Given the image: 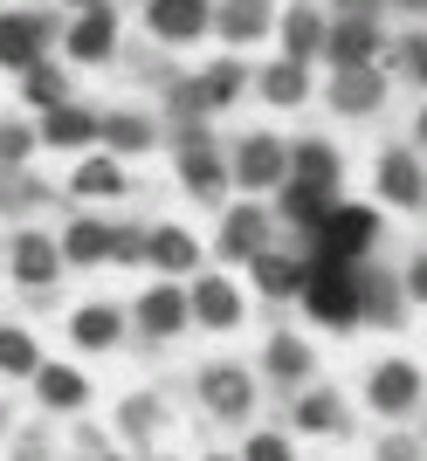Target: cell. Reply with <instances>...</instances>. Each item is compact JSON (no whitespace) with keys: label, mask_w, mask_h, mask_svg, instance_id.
I'll list each match as a JSON object with an SVG mask.
<instances>
[{"label":"cell","mask_w":427,"mask_h":461,"mask_svg":"<svg viewBox=\"0 0 427 461\" xmlns=\"http://www.w3.org/2000/svg\"><path fill=\"white\" fill-rule=\"evenodd\" d=\"M296 303L317 317V330L331 338H345L359 330V262H338L324 249H304V289H296Z\"/></svg>","instance_id":"obj_1"},{"label":"cell","mask_w":427,"mask_h":461,"mask_svg":"<svg viewBox=\"0 0 427 461\" xmlns=\"http://www.w3.org/2000/svg\"><path fill=\"white\" fill-rule=\"evenodd\" d=\"M228 173H234V193H249V200H276V193L290 186V138L241 131L228 145Z\"/></svg>","instance_id":"obj_2"},{"label":"cell","mask_w":427,"mask_h":461,"mask_svg":"<svg viewBox=\"0 0 427 461\" xmlns=\"http://www.w3.org/2000/svg\"><path fill=\"white\" fill-rule=\"evenodd\" d=\"M173 173H179V186L194 193V200H207V207H221V200L234 193L228 145H214L207 124H194V131H173Z\"/></svg>","instance_id":"obj_3"},{"label":"cell","mask_w":427,"mask_h":461,"mask_svg":"<svg viewBox=\"0 0 427 461\" xmlns=\"http://www.w3.org/2000/svg\"><path fill=\"white\" fill-rule=\"evenodd\" d=\"M421 400H427V372L413 366V358H379V366L366 372V406L379 420H413Z\"/></svg>","instance_id":"obj_4"},{"label":"cell","mask_w":427,"mask_h":461,"mask_svg":"<svg viewBox=\"0 0 427 461\" xmlns=\"http://www.w3.org/2000/svg\"><path fill=\"white\" fill-rule=\"evenodd\" d=\"M194 400L207 406L214 420L241 427V420L255 413V372H249V366H234V358H221V366H200V372H194Z\"/></svg>","instance_id":"obj_5"},{"label":"cell","mask_w":427,"mask_h":461,"mask_svg":"<svg viewBox=\"0 0 427 461\" xmlns=\"http://www.w3.org/2000/svg\"><path fill=\"white\" fill-rule=\"evenodd\" d=\"M186 324H194V303H186V283H179V276L152 283V289L132 303V330L145 338V345H173Z\"/></svg>","instance_id":"obj_6"},{"label":"cell","mask_w":427,"mask_h":461,"mask_svg":"<svg viewBox=\"0 0 427 461\" xmlns=\"http://www.w3.org/2000/svg\"><path fill=\"white\" fill-rule=\"evenodd\" d=\"M56 35H62V28L41 14V7H7V14H0V69H14V77H21V69H35Z\"/></svg>","instance_id":"obj_7"},{"label":"cell","mask_w":427,"mask_h":461,"mask_svg":"<svg viewBox=\"0 0 427 461\" xmlns=\"http://www.w3.org/2000/svg\"><path fill=\"white\" fill-rule=\"evenodd\" d=\"M0 262H7V276H14L21 289H35V296H41V289H56V276L69 269V262H62V241H56V234H41V228H21Z\"/></svg>","instance_id":"obj_8"},{"label":"cell","mask_w":427,"mask_h":461,"mask_svg":"<svg viewBox=\"0 0 427 461\" xmlns=\"http://www.w3.org/2000/svg\"><path fill=\"white\" fill-rule=\"evenodd\" d=\"M269 228H276V207H262V200L221 207V234H214V255H221V262H255V255L269 249Z\"/></svg>","instance_id":"obj_9"},{"label":"cell","mask_w":427,"mask_h":461,"mask_svg":"<svg viewBox=\"0 0 427 461\" xmlns=\"http://www.w3.org/2000/svg\"><path fill=\"white\" fill-rule=\"evenodd\" d=\"M304 249H324V255H338V262H366L372 249H379V213L372 207H331V221L317 228V241H304Z\"/></svg>","instance_id":"obj_10"},{"label":"cell","mask_w":427,"mask_h":461,"mask_svg":"<svg viewBox=\"0 0 427 461\" xmlns=\"http://www.w3.org/2000/svg\"><path fill=\"white\" fill-rule=\"evenodd\" d=\"M407 283H400V269H386V262H359V324L372 330H400L407 324Z\"/></svg>","instance_id":"obj_11"},{"label":"cell","mask_w":427,"mask_h":461,"mask_svg":"<svg viewBox=\"0 0 427 461\" xmlns=\"http://www.w3.org/2000/svg\"><path fill=\"white\" fill-rule=\"evenodd\" d=\"M372 186L386 207H427V158L413 145H386L379 166H372Z\"/></svg>","instance_id":"obj_12"},{"label":"cell","mask_w":427,"mask_h":461,"mask_svg":"<svg viewBox=\"0 0 427 461\" xmlns=\"http://www.w3.org/2000/svg\"><path fill=\"white\" fill-rule=\"evenodd\" d=\"M214 7H221V0H145V28H152V41H166V49H186V41H207Z\"/></svg>","instance_id":"obj_13"},{"label":"cell","mask_w":427,"mask_h":461,"mask_svg":"<svg viewBox=\"0 0 427 461\" xmlns=\"http://www.w3.org/2000/svg\"><path fill=\"white\" fill-rule=\"evenodd\" d=\"M379 49H386V28H379V21L331 14V35H324V69H366V62H379Z\"/></svg>","instance_id":"obj_14"},{"label":"cell","mask_w":427,"mask_h":461,"mask_svg":"<svg viewBox=\"0 0 427 461\" xmlns=\"http://www.w3.org/2000/svg\"><path fill=\"white\" fill-rule=\"evenodd\" d=\"M62 49H69V62H111L117 56V7L111 0L77 7V21L62 28Z\"/></svg>","instance_id":"obj_15"},{"label":"cell","mask_w":427,"mask_h":461,"mask_svg":"<svg viewBox=\"0 0 427 461\" xmlns=\"http://www.w3.org/2000/svg\"><path fill=\"white\" fill-rule=\"evenodd\" d=\"M324 104L338 117H372L379 104H386V69H379V62H366V69H331Z\"/></svg>","instance_id":"obj_16"},{"label":"cell","mask_w":427,"mask_h":461,"mask_svg":"<svg viewBox=\"0 0 427 461\" xmlns=\"http://www.w3.org/2000/svg\"><path fill=\"white\" fill-rule=\"evenodd\" d=\"M262 379L276 385V393H296V385L317 379V351L311 338H296V330H276L269 345H262Z\"/></svg>","instance_id":"obj_17"},{"label":"cell","mask_w":427,"mask_h":461,"mask_svg":"<svg viewBox=\"0 0 427 461\" xmlns=\"http://www.w3.org/2000/svg\"><path fill=\"white\" fill-rule=\"evenodd\" d=\"M186 303H194L200 330H234L241 324V289H234L221 269H200L194 283H186Z\"/></svg>","instance_id":"obj_18"},{"label":"cell","mask_w":427,"mask_h":461,"mask_svg":"<svg viewBox=\"0 0 427 461\" xmlns=\"http://www.w3.org/2000/svg\"><path fill=\"white\" fill-rule=\"evenodd\" d=\"M290 427H304V434H324V441L351 434V406H345V393H338V385H296Z\"/></svg>","instance_id":"obj_19"},{"label":"cell","mask_w":427,"mask_h":461,"mask_svg":"<svg viewBox=\"0 0 427 461\" xmlns=\"http://www.w3.org/2000/svg\"><path fill=\"white\" fill-rule=\"evenodd\" d=\"M249 283L262 289V303H296V289H304V249H262L249 262Z\"/></svg>","instance_id":"obj_20"},{"label":"cell","mask_w":427,"mask_h":461,"mask_svg":"<svg viewBox=\"0 0 427 461\" xmlns=\"http://www.w3.org/2000/svg\"><path fill=\"white\" fill-rule=\"evenodd\" d=\"M276 35H283V56H290V62H311V69H317V62H324V35H331V14H317L311 0H296L290 14L276 21Z\"/></svg>","instance_id":"obj_21"},{"label":"cell","mask_w":427,"mask_h":461,"mask_svg":"<svg viewBox=\"0 0 427 461\" xmlns=\"http://www.w3.org/2000/svg\"><path fill=\"white\" fill-rule=\"evenodd\" d=\"M290 179L296 186H317V193H338L345 179V158L331 138H290Z\"/></svg>","instance_id":"obj_22"},{"label":"cell","mask_w":427,"mask_h":461,"mask_svg":"<svg viewBox=\"0 0 427 461\" xmlns=\"http://www.w3.org/2000/svg\"><path fill=\"white\" fill-rule=\"evenodd\" d=\"M35 131H41V145H49V152H83V145H97V111L69 96V104H56V111H41Z\"/></svg>","instance_id":"obj_23"},{"label":"cell","mask_w":427,"mask_h":461,"mask_svg":"<svg viewBox=\"0 0 427 461\" xmlns=\"http://www.w3.org/2000/svg\"><path fill=\"white\" fill-rule=\"evenodd\" d=\"M56 241H62V262H69V269H104V262H111L117 228H111V221H97V213H77Z\"/></svg>","instance_id":"obj_24"},{"label":"cell","mask_w":427,"mask_h":461,"mask_svg":"<svg viewBox=\"0 0 427 461\" xmlns=\"http://www.w3.org/2000/svg\"><path fill=\"white\" fill-rule=\"evenodd\" d=\"M166 427H173V413H166V400H159V393H132V400H117V434H124L138 455H152Z\"/></svg>","instance_id":"obj_25"},{"label":"cell","mask_w":427,"mask_h":461,"mask_svg":"<svg viewBox=\"0 0 427 461\" xmlns=\"http://www.w3.org/2000/svg\"><path fill=\"white\" fill-rule=\"evenodd\" d=\"M124 330H132V317H124L117 303H83L77 317H69V345L77 351H117Z\"/></svg>","instance_id":"obj_26"},{"label":"cell","mask_w":427,"mask_h":461,"mask_svg":"<svg viewBox=\"0 0 427 461\" xmlns=\"http://www.w3.org/2000/svg\"><path fill=\"white\" fill-rule=\"evenodd\" d=\"M145 262H152L159 276H200V241L186 228H145Z\"/></svg>","instance_id":"obj_27"},{"label":"cell","mask_w":427,"mask_h":461,"mask_svg":"<svg viewBox=\"0 0 427 461\" xmlns=\"http://www.w3.org/2000/svg\"><path fill=\"white\" fill-rule=\"evenodd\" d=\"M331 207H338V193H317V186H283L276 193V221H290L296 234H304V241H317V228H324L331 221Z\"/></svg>","instance_id":"obj_28"},{"label":"cell","mask_w":427,"mask_h":461,"mask_svg":"<svg viewBox=\"0 0 427 461\" xmlns=\"http://www.w3.org/2000/svg\"><path fill=\"white\" fill-rule=\"evenodd\" d=\"M97 145H104V152H117V158H124V152H152L159 124L145 111H97Z\"/></svg>","instance_id":"obj_29"},{"label":"cell","mask_w":427,"mask_h":461,"mask_svg":"<svg viewBox=\"0 0 427 461\" xmlns=\"http://www.w3.org/2000/svg\"><path fill=\"white\" fill-rule=\"evenodd\" d=\"M35 400H41V413H83V406H90V379H83L77 366H49V358H41Z\"/></svg>","instance_id":"obj_30"},{"label":"cell","mask_w":427,"mask_h":461,"mask_svg":"<svg viewBox=\"0 0 427 461\" xmlns=\"http://www.w3.org/2000/svg\"><path fill=\"white\" fill-rule=\"evenodd\" d=\"M255 90L269 96V104H311V62H290V56H276V62H262L255 69Z\"/></svg>","instance_id":"obj_31"},{"label":"cell","mask_w":427,"mask_h":461,"mask_svg":"<svg viewBox=\"0 0 427 461\" xmlns=\"http://www.w3.org/2000/svg\"><path fill=\"white\" fill-rule=\"evenodd\" d=\"M276 14H269V0H221L214 7V35H228V41H255V35H269Z\"/></svg>","instance_id":"obj_32"},{"label":"cell","mask_w":427,"mask_h":461,"mask_svg":"<svg viewBox=\"0 0 427 461\" xmlns=\"http://www.w3.org/2000/svg\"><path fill=\"white\" fill-rule=\"evenodd\" d=\"M124 186H132V179H124L117 152H97V158H83L77 173H69V193H77V200H117Z\"/></svg>","instance_id":"obj_33"},{"label":"cell","mask_w":427,"mask_h":461,"mask_svg":"<svg viewBox=\"0 0 427 461\" xmlns=\"http://www.w3.org/2000/svg\"><path fill=\"white\" fill-rule=\"evenodd\" d=\"M41 372V345L21 324H0V379H35Z\"/></svg>","instance_id":"obj_34"},{"label":"cell","mask_w":427,"mask_h":461,"mask_svg":"<svg viewBox=\"0 0 427 461\" xmlns=\"http://www.w3.org/2000/svg\"><path fill=\"white\" fill-rule=\"evenodd\" d=\"M21 96H28L35 111H56V104H69V77H62L56 62L41 56L35 69H21Z\"/></svg>","instance_id":"obj_35"},{"label":"cell","mask_w":427,"mask_h":461,"mask_svg":"<svg viewBox=\"0 0 427 461\" xmlns=\"http://www.w3.org/2000/svg\"><path fill=\"white\" fill-rule=\"evenodd\" d=\"M200 96H207V111H228V104H234V96H241V90H249V69H241V62H214V69H200Z\"/></svg>","instance_id":"obj_36"},{"label":"cell","mask_w":427,"mask_h":461,"mask_svg":"<svg viewBox=\"0 0 427 461\" xmlns=\"http://www.w3.org/2000/svg\"><path fill=\"white\" fill-rule=\"evenodd\" d=\"M28 207H49V186H41L28 166H21V173H0V213H28Z\"/></svg>","instance_id":"obj_37"},{"label":"cell","mask_w":427,"mask_h":461,"mask_svg":"<svg viewBox=\"0 0 427 461\" xmlns=\"http://www.w3.org/2000/svg\"><path fill=\"white\" fill-rule=\"evenodd\" d=\"M28 152H41V131L21 124V117H7V124H0V173H21Z\"/></svg>","instance_id":"obj_38"},{"label":"cell","mask_w":427,"mask_h":461,"mask_svg":"<svg viewBox=\"0 0 427 461\" xmlns=\"http://www.w3.org/2000/svg\"><path fill=\"white\" fill-rule=\"evenodd\" d=\"M393 62H400V77H407V83L427 90V28H413V35L393 41Z\"/></svg>","instance_id":"obj_39"},{"label":"cell","mask_w":427,"mask_h":461,"mask_svg":"<svg viewBox=\"0 0 427 461\" xmlns=\"http://www.w3.org/2000/svg\"><path fill=\"white\" fill-rule=\"evenodd\" d=\"M241 461H296L290 434H276V427H255L249 441H241Z\"/></svg>","instance_id":"obj_40"},{"label":"cell","mask_w":427,"mask_h":461,"mask_svg":"<svg viewBox=\"0 0 427 461\" xmlns=\"http://www.w3.org/2000/svg\"><path fill=\"white\" fill-rule=\"evenodd\" d=\"M400 283H407V303H427V249H413L400 262Z\"/></svg>","instance_id":"obj_41"},{"label":"cell","mask_w":427,"mask_h":461,"mask_svg":"<svg viewBox=\"0 0 427 461\" xmlns=\"http://www.w3.org/2000/svg\"><path fill=\"white\" fill-rule=\"evenodd\" d=\"M111 262H117V269H124V262H145V228H117Z\"/></svg>","instance_id":"obj_42"},{"label":"cell","mask_w":427,"mask_h":461,"mask_svg":"<svg viewBox=\"0 0 427 461\" xmlns=\"http://www.w3.org/2000/svg\"><path fill=\"white\" fill-rule=\"evenodd\" d=\"M56 447H49V434L41 427H28V434H14V461H49Z\"/></svg>","instance_id":"obj_43"},{"label":"cell","mask_w":427,"mask_h":461,"mask_svg":"<svg viewBox=\"0 0 427 461\" xmlns=\"http://www.w3.org/2000/svg\"><path fill=\"white\" fill-rule=\"evenodd\" d=\"M379 461H421V441H413V434H386V441H379Z\"/></svg>","instance_id":"obj_44"},{"label":"cell","mask_w":427,"mask_h":461,"mask_svg":"<svg viewBox=\"0 0 427 461\" xmlns=\"http://www.w3.org/2000/svg\"><path fill=\"white\" fill-rule=\"evenodd\" d=\"M331 14H359V21H379L386 0H331Z\"/></svg>","instance_id":"obj_45"},{"label":"cell","mask_w":427,"mask_h":461,"mask_svg":"<svg viewBox=\"0 0 427 461\" xmlns=\"http://www.w3.org/2000/svg\"><path fill=\"white\" fill-rule=\"evenodd\" d=\"M393 14H427V0H386Z\"/></svg>","instance_id":"obj_46"},{"label":"cell","mask_w":427,"mask_h":461,"mask_svg":"<svg viewBox=\"0 0 427 461\" xmlns=\"http://www.w3.org/2000/svg\"><path fill=\"white\" fill-rule=\"evenodd\" d=\"M413 145L427 152V104H421V117H413Z\"/></svg>","instance_id":"obj_47"},{"label":"cell","mask_w":427,"mask_h":461,"mask_svg":"<svg viewBox=\"0 0 427 461\" xmlns=\"http://www.w3.org/2000/svg\"><path fill=\"white\" fill-rule=\"evenodd\" d=\"M0 434H7V400H0Z\"/></svg>","instance_id":"obj_48"},{"label":"cell","mask_w":427,"mask_h":461,"mask_svg":"<svg viewBox=\"0 0 427 461\" xmlns=\"http://www.w3.org/2000/svg\"><path fill=\"white\" fill-rule=\"evenodd\" d=\"M207 461H241V455H207Z\"/></svg>","instance_id":"obj_49"},{"label":"cell","mask_w":427,"mask_h":461,"mask_svg":"<svg viewBox=\"0 0 427 461\" xmlns=\"http://www.w3.org/2000/svg\"><path fill=\"white\" fill-rule=\"evenodd\" d=\"M77 7H90V0H77Z\"/></svg>","instance_id":"obj_50"},{"label":"cell","mask_w":427,"mask_h":461,"mask_svg":"<svg viewBox=\"0 0 427 461\" xmlns=\"http://www.w3.org/2000/svg\"><path fill=\"white\" fill-rule=\"evenodd\" d=\"M0 276H7V262H0Z\"/></svg>","instance_id":"obj_51"},{"label":"cell","mask_w":427,"mask_h":461,"mask_svg":"<svg viewBox=\"0 0 427 461\" xmlns=\"http://www.w3.org/2000/svg\"><path fill=\"white\" fill-rule=\"evenodd\" d=\"M83 461H97V455H83Z\"/></svg>","instance_id":"obj_52"}]
</instances>
